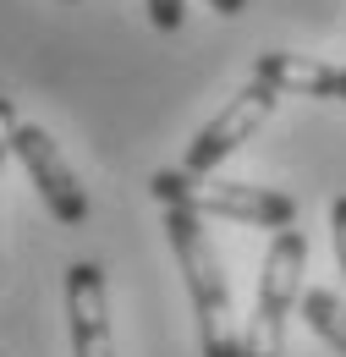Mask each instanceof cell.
I'll list each match as a JSON object with an SVG mask.
<instances>
[{
  "label": "cell",
  "mask_w": 346,
  "mask_h": 357,
  "mask_svg": "<svg viewBox=\"0 0 346 357\" xmlns=\"http://www.w3.org/2000/svg\"><path fill=\"white\" fill-rule=\"evenodd\" d=\"M165 236H171L176 269L187 280L193 313H198L204 357H242V335H236V319H231V280H225V264H220L204 220L193 209H165Z\"/></svg>",
  "instance_id": "6da1fadb"
},
{
  "label": "cell",
  "mask_w": 346,
  "mask_h": 357,
  "mask_svg": "<svg viewBox=\"0 0 346 357\" xmlns=\"http://www.w3.org/2000/svg\"><path fill=\"white\" fill-rule=\"evenodd\" d=\"M154 198L165 209H193L198 220H236V225H259V231H286L297 225V198L292 192H275V187H253V181H204L187 176L181 165L154 171Z\"/></svg>",
  "instance_id": "7a4b0ae2"
},
{
  "label": "cell",
  "mask_w": 346,
  "mask_h": 357,
  "mask_svg": "<svg viewBox=\"0 0 346 357\" xmlns=\"http://www.w3.org/2000/svg\"><path fill=\"white\" fill-rule=\"evenodd\" d=\"M303 269H308L303 231L297 225L275 231V242L264 253V269H259V303H253V319L242 330V357H280L286 319L297 313V297H303Z\"/></svg>",
  "instance_id": "3957f363"
},
{
  "label": "cell",
  "mask_w": 346,
  "mask_h": 357,
  "mask_svg": "<svg viewBox=\"0 0 346 357\" xmlns=\"http://www.w3.org/2000/svg\"><path fill=\"white\" fill-rule=\"evenodd\" d=\"M275 99H280V93L269 89V83H259V77H253L242 93H231V99H225V110H220L215 121H209L204 132L187 143V154H181V171H187V176H215L220 160H231V154H236V149H242L248 137L259 132L264 121H269Z\"/></svg>",
  "instance_id": "277c9868"
},
{
  "label": "cell",
  "mask_w": 346,
  "mask_h": 357,
  "mask_svg": "<svg viewBox=\"0 0 346 357\" xmlns=\"http://www.w3.org/2000/svg\"><path fill=\"white\" fill-rule=\"evenodd\" d=\"M11 154L28 165V176L39 187L44 209L55 215L61 225H88V192L83 181L72 176V165L61 160V149H55V137L33 127V121H17V132H11Z\"/></svg>",
  "instance_id": "5b68a950"
},
{
  "label": "cell",
  "mask_w": 346,
  "mask_h": 357,
  "mask_svg": "<svg viewBox=\"0 0 346 357\" xmlns=\"http://www.w3.org/2000/svg\"><path fill=\"white\" fill-rule=\"evenodd\" d=\"M66 324H72V357H116L105 269L93 259H77L66 269Z\"/></svg>",
  "instance_id": "8992f818"
},
{
  "label": "cell",
  "mask_w": 346,
  "mask_h": 357,
  "mask_svg": "<svg viewBox=\"0 0 346 357\" xmlns=\"http://www.w3.org/2000/svg\"><path fill=\"white\" fill-rule=\"evenodd\" d=\"M253 77L269 83L275 93H308V99H341L346 105V66L336 61H313L292 50H264L253 61Z\"/></svg>",
  "instance_id": "52a82bcc"
},
{
  "label": "cell",
  "mask_w": 346,
  "mask_h": 357,
  "mask_svg": "<svg viewBox=\"0 0 346 357\" xmlns=\"http://www.w3.org/2000/svg\"><path fill=\"white\" fill-rule=\"evenodd\" d=\"M297 313H303L308 324H313V330H319V335L346 357V297L324 291V286H308L303 297H297Z\"/></svg>",
  "instance_id": "ba28073f"
},
{
  "label": "cell",
  "mask_w": 346,
  "mask_h": 357,
  "mask_svg": "<svg viewBox=\"0 0 346 357\" xmlns=\"http://www.w3.org/2000/svg\"><path fill=\"white\" fill-rule=\"evenodd\" d=\"M149 6V22L160 33H181V17H187V0H143Z\"/></svg>",
  "instance_id": "9c48e42d"
},
{
  "label": "cell",
  "mask_w": 346,
  "mask_h": 357,
  "mask_svg": "<svg viewBox=\"0 0 346 357\" xmlns=\"http://www.w3.org/2000/svg\"><path fill=\"white\" fill-rule=\"evenodd\" d=\"M330 236H336V264H341V275H346V192L330 204Z\"/></svg>",
  "instance_id": "30bf717a"
},
{
  "label": "cell",
  "mask_w": 346,
  "mask_h": 357,
  "mask_svg": "<svg viewBox=\"0 0 346 357\" xmlns=\"http://www.w3.org/2000/svg\"><path fill=\"white\" fill-rule=\"evenodd\" d=\"M11 132H17V105H11V93H0V171L11 154Z\"/></svg>",
  "instance_id": "8fae6325"
},
{
  "label": "cell",
  "mask_w": 346,
  "mask_h": 357,
  "mask_svg": "<svg viewBox=\"0 0 346 357\" xmlns=\"http://www.w3.org/2000/svg\"><path fill=\"white\" fill-rule=\"evenodd\" d=\"M215 6V17H242L248 11V0H209Z\"/></svg>",
  "instance_id": "7c38bea8"
}]
</instances>
